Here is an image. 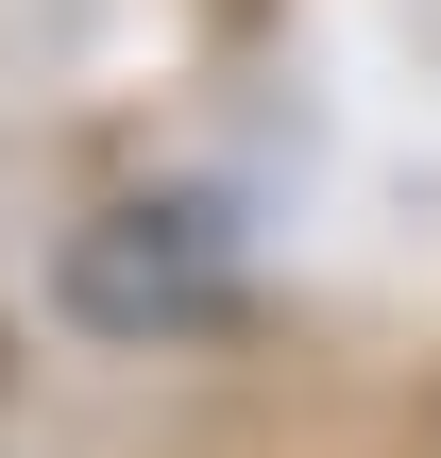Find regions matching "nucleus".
I'll use <instances>...</instances> for the list:
<instances>
[{"label": "nucleus", "instance_id": "1", "mask_svg": "<svg viewBox=\"0 0 441 458\" xmlns=\"http://www.w3.org/2000/svg\"><path fill=\"white\" fill-rule=\"evenodd\" d=\"M221 306H238V221L204 187L102 204L68 238V323H102V340H170V323H221Z\"/></svg>", "mask_w": 441, "mask_h": 458}]
</instances>
